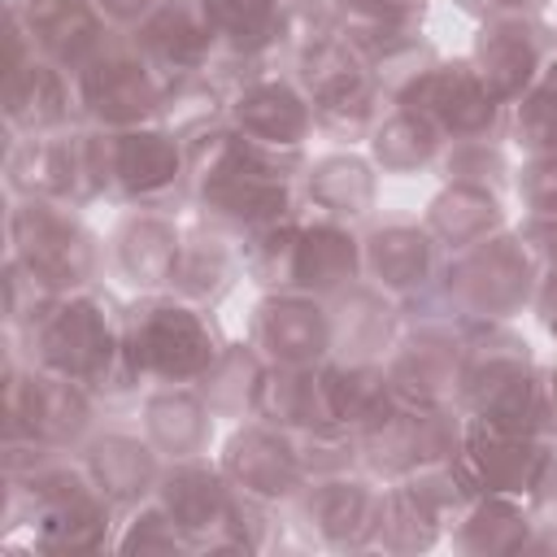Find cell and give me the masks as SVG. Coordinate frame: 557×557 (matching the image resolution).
I'll list each match as a JSON object with an SVG mask.
<instances>
[{"mask_svg":"<svg viewBox=\"0 0 557 557\" xmlns=\"http://www.w3.org/2000/svg\"><path fill=\"white\" fill-rule=\"evenodd\" d=\"M4 466V535L26 531L35 553H113L117 509L91 483L74 453H52L35 440H0Z\"/></svg>","mask_w":557,"mask_h":557,"instance_id":"1","label":"cell"},{"mask_svg":"<svg viewBox=\"0 0 557 557\" xmlns=\"http://www.w3.org/2000/svg\"><path fill=\"white\" fill-rule=\"evenodd\" d=\"M187 144V218L213 222L231 235H248L300 209L305 161L270 152L244 139L231 122H218Z\"/></svg>","mask_w":557,"mask_h":557,"instance_id":"2","label":"cell"},{"mask_svg":"<svg viewBox=\"0 0 557 557\" xmlns=\"http://www.w3.org/2000/svg\"><path fill=\"white\" fill-rule=\"evenodd\" d=\"M122 296L104 283L52 296L48 309L30 322L22 339H4L9 352H22L26 361L65 374L74 383H87L109 409L113 405H139V383L126 370L122 348Z\"/></svg>","mask_w":557,"mask_h":557,"instance_id":"3","label":"cell"},{"mask_svg":"<svg viewBox=\"0 0 557 557\" xmlns=\"http://www.w3.org/2000/svg\"><path fill=\"white\" fill-rule=\"evenodd\" d=\"M457 409L470 422L513 431V435H553L548 431V392L544 361L513 322H487L466 331V361Z\"/></svg>","mask_w":557,"mask_h":557,"instance_id":"4","label":"cell"},{"mask_svg":"<svg viewBox=\"0 0 557 557\" xmlns=\"http://www.w3.org/2000/svg\"><path fill=\"white\" fill-rule=\"evenodd\" d=\"M540 274H544V265H540L531 239L522 235V226L513 222V226L487 235L483 244L448 252L431 296H422L413 305L444 309L448 318H457L466 326L518 322L522 313H531Z\"/></svg>","mask_w":557,"mask_h":557,"instance_id":"5","label":"cell"},{"mask_svg":"<svg viewBox=\"0 0 557 557\" xmlns=\"http://www.w3.org/2000/svg\"><path fill=\"white\" fill-rule=\"evenodd\" d=\"M222 344L226 335L218 326V309L191 305L174 292L126 296L122 305V348L139 392L200 383Z\"/></svg>","mask_w":557,"mask_h":557,"instance_id":"6","label":"cell"},{"mask_svg":"<svg viewBox=\"0 0 557 557\" xmlns=\"http://www.w3.org/2000/svg\"><path fill=\"white\" fill-rule=\"evenodd\" d=\"M4 252L22 261L52 296L83 292L104 283L109 252L104 235L87 222L78 205L39 200V196H4Z\"/></svg>","mask_w":557,"mask_h":557,"instance_id":"7","label":"cell"},{"mask_svg":"<svg viewBox=\"0 0 557 557\" xmlns=\"http://www.w3.org/2000/svg\"><path fill=\"white\" fill-rule=\"evenodd\" d=\"M104 400L22 352H4V426L0 440H35L52 453H78L104 422Z\"/></svg>","mask_w":557,"mask_h":557,"instance_id":"8","label":"cell"},{"mask_svg":"<svg viewBox=\"0 0 557 557\" xmlns=\"http://www.w3.org/2000/svg\"><path fill=\"white\" fill-rule=\"evenodd\" d=\"M4 196H39L78 209L109 200L100 131L83 122L70 131L4 139Z\"/></svg>","mask_w":557,"mask_h":557,"instance_id":"9","label":"cell"},{"mask_svg":"<svg viewBox=\"0 0 557 557\" xmlns=\"http://www.w3.org/2000/svg\"><path fill=\"white\" fill-rule=\"evenodd\" d=\"M470 492H496L531 505L544 522L557 518V440L513 435L466 418L461 448L453 457Z\"/></svg>","mask_w":557,"mask_h":557,"instance_id":"10","label":"cell"},{"mask_svg":"<svg viewBox=\"0 0 557 557\" xmlns=\"http://www.w3.org/2000/svg\"><path fill=\"white\" fill-rule=\"evenodd\" d=\"M109 205L187 213V144L165 122L100 131Z\"/></svg>","mask_w":557,"mask_h":557,"instance_id":"11","label":"cell"},{"mask_svg":"<svg viewBox=\"0 0 557 557\" xmlns=\"http://www.w3.org/2000/svg\"><path fill=\"white\" fill-rule=\"evenodd\" d=\"M0 126L13 135H48L83 126L74 74L39 57L22 17L4 4V83H0Z\"/></svg>","mask_w":557,"mask_h":557,"instance_id":"12","label":"cell"},{"mask_svg":"<svg viewBox=\"0 0 557 557\" xmlns=\"http://www.w3.org/2000/svg\"><path fill=\"white\" fill-rule=\"evenodd\" d=\"M292 74L309 91L318 139H326L331 148H366L370 131L392 104L379 78L370 74V65L344 39H331L326 48L305 57Z\"/></svg>","mask_w":557,"mask_h":557,"instance_id":"13","label":"cell"},{"mask_svg":"<svg viewBox=\"0 0 557 557\" xmlns=\"http://www.w3.org/2000/svg\"><path fill=\"white\" fill-rule=\"evenodd\" d=\"M78 113L96 131H126L144 122H161L165 74L144 57L131 35H113L91 61L74 70Z\"/></svg>","mask_w":557,"mask_h":557,"instance_id":"14","label":"cell"},{"mask_svg":"<svg viewBox=\"0 0 557 557\" xmlns=\"http://www.w3.org/2000/svg\"><path fill=\"white\" fill-rule=\"evenodd\" d=\"M339 39L370 65L387 100L435 61V44L426 35V4L405 0H335Z\"/></svg>","mask_w":557,"mask_h":557,"instance_id":"15","label":"cell"},{"mask_svg":"<svg viewBox=\"0 0 557 557\" xmlns=\"http://www.w3.org/2000/svg\"><path fill=\"white\" fill-rule=\"evenodd\" d=\"M470 496V483L453 461L426 466L409 479L383 483V505H379V527H374V548L387 557H418L435 553L448 540L453 518L461 513Z\"/></svg>","mask_w":557,"mask_h":557,"instance_id":"16","label":"cell"},{"mask_svg":"<svg viewBox=\"0 0 557 557\" xmlns=\"http://www.w3.org/2000/svg\"><path fill=\"white\" fill-rule=\"evenodd\" d=\"M379 505H383V483L374 474H366V470L318 474L287 505V522L296 531V544H305V548L370 553L374 527H379Z\"/></svg>","mask_w":557,"mask_h":557,"instance_id":"17","label":"cell"},{"mask_svg":"<svg viewBox=\"0 0 557 557\" xmlns=\"http://www.w3.org/2000/svg\"><path fill=\"white\" fill-rule=\"evenodd\" d=\"M466 413L457 405H409L396 400L379 422L357 431L361 440V470L379 483L409 479L426 466L453 461L461 448Z\"/></svg>","mask_w":557,"mask_h":557,"instance_id":"18","label":"cell"},{"mask_svg":"<svg viewBox=\"0 0 557 557\" xmlns=\"http://www.w3.org/2000/svg\"><path fill=\"white\" fill-rule=\"evenodd\" d=\"M409 322L396 348L387 352L383 370L396 400L409 405H457L461 361H466V322L448 318L431 305H405Z\"/></svg>","mask_w":557,"mask_h":557,"instance_id":"19","label":"cell"},{"mask_svg":"<svg viewBox=\"0 0 557 557\" xmlns=\"http://www.w3.org/2000/svg\"><path fill=\"white\" fill-rule=\"evenodd\" d=\"M392 104L418 109L426 122L440 126L444 139H470V135H505L509 109L487 91L470 57H435L426 61L396 96Z\"/></svg>","mask_w":557,"mask_h":557,"instance_id":"20","label":"cell"},{"mask_svg":"<svg viewBox=\"0 0 557 557\" xmlns=\"http://www.w3.org/2000/svg\"><path fill=\"white\" fill-rule=\"evenodd\" d=\"M218 466L226 470V479L235 483L239 496L278 505V509H287L296 500V492L309 483L300 435H292L265 418L231 422L218 440Z\"/></svg>","mask_w":557,"mask_h":557,"instance_id":"21","label":"cell"},{"mask_svg":"<svg viewBox=\"0 0 557 557\" xmlns=\"http://www.w3.org/2000/svg\"><path fill=\"white\" fill-rule=\"evenodd\" d=\"M226 122L244 139H252L270 152L296 157V161H309V148L318 139L309 91L300 87V78L292 70H261V74H248L244 83H235L231 100H226Z\"/></svg>","mask_w":557,"mask_h":557,"instance_id":"22","label":"cell"},{"mask_svg":"<svg viewBox=\"0 0 557 557\" xmlns=\"http://www.w3.org/2000/svg\"><path fill=\"white\" fill-rule=\"evenodd\" d=\"M466 57L487 83V91L509 109L557 61V26H548L540 13L483 17L474 22V39Z\"/></svg>","mask_w":557,"mask_h":557,"instance_id":"23","label":"cell"},{"mask_svg":"<svg viewBox=\"0 0 557 557\" xmlns=\"http://www.w3.org/2000/svg\"><path fill=\"white\" fill-rule=\"evenodd\" d=\"M157 500L170 509V518L187 535L191 553H231V535L244 513V496L218 466V453L165 461Z\"/></svg>","mask_w":557,"mask_h":557,"instance_id":"24","label":"cell"},{"mask_svg":"<svg viewBox=\"0 0 557 557\" xmlns=\"http://www.w3.org/2000/svg\"><path fill=\"white\" fill-rule=\"evenodd\" d=\"M183 231L187 213L170 209H122L113 226L104 231V252H109V278L126 296H148V292H170L174 265L183 252Z\"/></svg>","mask_w":557,"mask_h":557,"instance_id":"25","label":"cell"},{"mask_svg":"<svg viewBox=\"0 0 557 557\" xmlns=\"http://www.w3.org/2000/svg\"><path fill=\"white\" fill-rule=\"evenodd\" d=\"M244 335L270 366H322L335 352L331 300L292 287L257 292Z\"/></svg>","mask_w":557,"mask_h":557,"instance_id":"26","label":"cell"},{"mask_svg":"<svg viewBox=\"0 0 557 557\" xmlns=\"http://www.w3.org/2000/svg\"><path fill=\"white\" fill-rule=\"evenodd\" d=\"M361 248H366V278L405 305L431 296L440 265L448 257L440 239L426 231V222L405 213H374L361 226Z\"/></svg>","mask_w":557,"mask_h":557,"instance_id":"27","label":"cell"},{"mask_svg":"<svg viewBox=\"0 0 557 557\" xmlns=\"http://www.w3.org/2000/svg\"><path fill=\"white\" fill-rule=\"evenodd\" d=\"M357 278H366L361 226L300 209L292 222V239H287L283 287L331 300L335 292H344Z\"/></svg>","mask_w":557,"mask_h":557,"instance_id":"28","label":"cell"},{"mask_svg":"<svg viewBox=\"0 0 557 557\" xmlns=\"http://www.w3.org/2000/svg\"><path fill=\"white\" fill-rule=\"evenodd\" d=\"M444 548L461 557H522V553H557L553 522H544L531 505L496 492H470L461 513L448 527Z\"/></svg>","mask_w":557,"mask_h":557,"instance_id":"29","label":"cell"},{"mask_svg":"<svg viewBox=\"0 0 557 557\" xmlns=\"http://www.w3.org/2000/svg\"><path fill=\"white\" fill-rule=\"evenodd\" d=\"M83 461V470L91 474V483L109 496V505L117 513L144 505L157 496L161 474H165V457L148 444V435L126 422H100L91 431V440L74 453Z\"/></svg>","mask_w":557,"mask_h":557,"instance_id":"30","label":"cell"},{"mask_svg":"<svg viewBox=\"0 0 557 557\" xmlns=\"http://www.w3.org/2000/svg\"><path fill=\"white\" fill-rule=\"evenodd\" d=\"M131 39L165 78L205 74L222 57V30L209 0H161L157 13L131 30Z\"/></svg>","mask_w":557,"mask_h":557,"instance_id":"31","label":"cell"},{"mask_svg":"<svg viewBox=\"0 0 557 557\" xmlns=\"http://www.w3.org/2000/svg\"><path fill=\"white\" fill-rule=\"evenodd\" d=\"M296 183H300V209L309 213L352 226H366L379 213L383 174L366 148H326L318 157L309 152Z\"/></svg>","mask_w":557,"mask_h":557,"instance_id":"32","label":"cell"},{"mask_svg":"<svg viewBox=\"0 0 557 557\" xmlns=\"http://www.w3.org/2000/svg\"><path fill=\"white\" fill-rule=\"evenodd\" d=\"M135 422L165 461L209 457V453H218V440H222V422L196 383L148 387L135 405Z\"/></svg>","mask_w":557,"mask_h":557,"instance_id":"33","label":"cell"},{"mask_svg":"<svg viewBox=\"0 0 557 557\" xmlns=\"http://www.w3.org/2000/svg\"><path fill=\"white\" fill-rule=\"evenodd\" d=\"M409 309L392 292H383L370 278L348 283L344 292L331 296V331H335V352L344 361H387L396 339L405 335Z\"/></svg>","mask_w":557,"mask_h":557,"instance_id":"34","label":"cell"},{"mask_svg":"<svg viewBox=\"0 0 557 557\" xmlns=\"http://www.w3.org/2000/svg\"><path fill=\"white\" fill-rule=\"evenodd\" d=\"M244 278H248V270H244V244H239V235H231V231H222L213 222L187 218L183 252H178L170 292L183 296V300H191V305L222 309Z\"/></svg>","mask_w":557,"mask_h":557,"instance_id":"35","label":"cell"},{"mask_svg":"<svg viewBox=\"0 0 557 557\" xmlns=\"http://www.w3.org/2000/svg\"><path fill=\"white\" fill-rule=\"evenodd\" d=\"M22 26L30 30L39 57L57 61L61 70H78L83 61H91L117 30L104 22L96 0H4Z\"/></svg>","mask_w":557,"mask_h":557,"instance_id":"36","label":"cell"},{"mask_svg":"<svg viewBox=\"0 0 557 557\" xmlns=\"http://www.w3.org/2000/svg\"><path fill=\"white\" fill-rule=\"evenodd\" d=\"M418 218L426 222V231L440 239L444 252H461L513 226V196L474 183H440Z\"/></svg>","mask_w":557,"mask_h":557,"instance_id":"37","label":"cell"},{"mask_svg":"<svg viewBox=\"0 0 557 557\" xmlns=\"http://www.w3.org/2000/svg\"><path fill=\"white\" fill-rule=\"evenodd\" d=\"M287 0H209L218 30H222V57L213 65V74L235 87L248 74L261 70H278L274 65V30H278V13Z\"/></svg>","mask_w":557,"mask_h":557,"instance_id":"38","label":"cell"},{"mask_svg":"<svg viewBox=\"0 0 557 557\" xmlns=\"http://www.w3.org/2000/svg\"><path fill=\"white\" fill-rule=\"evenodd\" d=\"M444 135L435 122H426L418 109L409 104H387V113L379 117V126L366 139L370 161L379 165L383 178H413L435 170L440 152H444Z\"/></svg>","mask_w":557,"mask_h":557,"instance_id":"39","label":"cell"},{"mask_svg":"<svg viewBox=\"0 0 557 557\" xmlns=\"http://www.w3.org/2000/svg\"><path fill=\"white\" fill-rule=\"evenodd\" d=\"M252 418H265L292 435L326 426L331 413H326V396H322V366H270L265 361Z\"/></svg>","mask_w":557,"mask_h":557,"instance_id":"40","label":"cell"},{"mask_svg":"<svg viewBox=\"0 0 557 557\" xmlns=\"http://www.w3.org/2000/svg\"><path fill=\"white\" fill-rule=\"evenodd\" d=\"M322 396L331 422L348 431H366L396 405L383 361H344V357L322 361Z\"/></svg>","mask_w":557,"mask_h":557,"instance_id":"41","label":"cell"},{"mask_svg":"<svg viewBox=\"0 0 557 557\" xmlns=\"http://www.w3.org/2000/svg\"><path fill=\"white\" fill-rule=\"evenodd\" d=\"M261 374H265V357L257 352V344L248 335H239V339L222 344V352L213 357V366L205 370V379L196 387L209 400V409L218 413V422L231 426V422L252 418Z\"/></svg>","mask_w":557,"mask_h":557,"instance_id":"42","label":"cell"},{"mask_svg":"<svg viewBox=\"0 0 557 557\" xmlns=\"http://www.w3.org/2000/svg\"><path fill=\"white\" fill-rule=\"evenodd\" d=\"M513 165H518V152L509 148L505 135H470V139H448L431 174H440V183H474L509 196Z\"/></svg>","mask_w":557,"mask_h":557,"instance_id":"43","label":"cell"},{"mask_svg":"<svg viewBox=\"0 0 557 557\" xmlns=\"http://www.w3.org/2000/svg\"><path fill=\"white\" fill-rule=\"evenodd\" d=\"M226 100H231V87L213 70H205V74H178V78H165L161 122L178 139H191V135L226 122Z\"/></svg>","mask_w":557,"mask_h":557,"instance_id":"44","label":"cell"},{"mask_svg":"<svg viewBox=\"0 0 557 557\" xmlns=\"http://www.w3.org/2000/svg\"><path fill=\"white\" fill-rule=\"evenodd\" d=\"M505 139H509V148L518 157L557 152V61L544 70V78L531 91H522L509 104Z\"/></svg>","mask_w":557,"mask_h":557,"instance_id":"45","label":"cell"},{"mask_svg":"<svg viewBox=\"0 0 557 557\" xmlns=\"http://www.w3.org/2000/svg\"><path fill=\"white\" fill-rule=\"evenodd\" d=\"M331 39H339L335 0H287L274 30V65L296 70L305 57H313Z\"/></svg>","mask_w":557,"mask_h":557,"instance_id":"46","label":"cell"},{"mask_svg":"<svg viewBox=\"0 0 557 557\" xmlns=\"http://www.w3.org/2000/svg\"><path fill=\"white\" fill-rule=\"evenodd\" d=\"M113 553H161V557H174V553H191L187 535L178 531V522L170 518V509L152 496L135 509H126L117 518V535H113Z\"/></svg>","mask_w":557,"mask_h":557,"instance_id":"47","label":"cell"},{"mask_svg":"<svg viewBox=\"0 0 557 557\" xmlns=\"http://www.w3.org/2000/svg\"><path fill=\"white\" fill-rule=\"evenodd\" d=\"M509 196L522 209V218L553 222L557 218V152L518 157V165H513V191Z\"/></svg>","mask_w":557,"mask_h":557,"instance_id":"48","label":"cell"},{"mask_svg":"<svg viewBox=\"0 0 557 557\" xmlns=\"http://www.w3.org/2000/svg\"><path fill=\"white\" fill-rule=\"evenodd\" d=\"M300 453H305V470L309 479L318 474H344V470H361V440L348 426H313L300 435Z\"/></svg>","mask_w":557,"mask_h":557,"instance_id":"49","label":"cell"},{"mask_svg":"<svg viewBox=\"0 0 557 557\" xmlns=\"http://www.w3.org/2000/svg\"><path fill=\"white\" fill-rule=\"evenodd\" d=\"M531 318H535L540 335L557 348V265H544L540 287H535V300H531Z\"/></svg>","mask_w":557,"mask_h":557,"instance_id":"50","label":"cell"},{"mask_svg":"<svg viewBox=\"0 0 557 557\" xmlns=\"http://www.w3.org/2000/svg\"><path fill=\"white\" fill-rule=\"evenodd\" d=\"M96 4H100L104 22H109L117 35H131L139 22H148V17L157 13L161 0H96Z\"/></svg>","mask_w":557,"mask_h":557,"instance_id":"51","label":"cell"},{"mask_svg":"<svg viewBox=\"0 0 557 557\" xmlns=\"http://www.w3.org/2000/svg\"><path fill=\"white\" fill-rule=\"evenodd\" d=\"M466 17L483 22V17H500V13H540L548 0H453Z\"/></svg>","mask_w":557,"mask_h":557,"instance_id":"52","label":"cell"},{"mask_svg":"<svg viewBox=\"0 0 557 557\" xmlns=\"http://www.w3.org/2000/svg\"><path fill=\"white\" fill-rule=\"evenodd\" d=\"M518 226H522V235L531 239V248H535V257H540V265H557V218H553V222H535V218H518Z\"/></svg>","mask_w":557,"mask_h":557,"instance_id":"53","label":"cell"},{"mask_svg":"<svg viewBox=\"0 0 557 557\" xmlns=\"http://www.w3.org/2000/svg\"><path fill=\"white\" fill-rule=\"evenodd\" d=\"M544 392H548V431L557 440V357L544 361Z\"/></svg>","mask_w":557,"mask_h":557,"instance_id":"54","label":"cell"},{"mask_svg":"<svg viewBox=\"0 0 557 557\" xmlns=\"http://www.w3.org/2000/svg\"><path fill=\"white\" fill-rule=\"evenodd\" d=\"M553 544H557V518H553Z\"/></svg>","mask_w":557,"mask_h":557,"instance_id":"55","label":"cell"},{"mask_svg":"<svg viewBox=\"0 0 557 557\" xmlns=\"http://www.w3.org/2000/svg\"><path fill=\"white\" fill-rule=\"evenodd\" d=\"M405 4H431V0H405Z\"/></svg>","mask_w":557,"mask_h":557,"instance_id":"56","label":"cell"}]
</instances>
